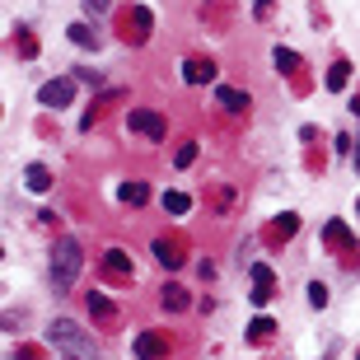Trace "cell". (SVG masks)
Wrapping results in <instances>:
<instances>
[{
  "label": "cell",
  "mask_w": 360,
  "mask_h": 360,
  "mask_svg": "<svg viewBox=\"0 0 360 360\" xmlns=\"http://www.w3.org/2000/svg\"><path fill=\"white\" fill-rule=\"evenodd\" d=\"M164 211L169 215H187L192 211V197H187V192H164Z\"/></svg>",
  "instance_id": "cell-14"
},
{
  "label": "cell",
  "mask_w": 360,
  "mask_h": 360,
  "mask_svg": "<svg viewBox=\"0 0 360 360\" xmlns=\"http://www.w3.org/2000/svg\"><path fill=\"white\" fill-rule=\"evenodd\" d=\"M66 38H70V42H80V47H98V38H94V33H89L84 24H70V33H66Z\"/></svg>",
  "instance_id": "cell-21"
},
{
  "label": "cell",
  "mask_w": 360,
  "mask_h": 360,
  "mask_svg": "<svg viewBox=\"0 0 360 360\" xmlns=\"http://www.w3.org/2000/svg\"><path fill=\"white\" fill-rule=\"evenodd\" d=\"M75 98V80H47L42 84V103L47 108H70Z\"/></svg>",
  "instance_id": "cell-4"
},
{
  "label": "cell",
  "mask_w": 360,
  "mask_h": 360,
  "mask_svg": "<svg viewBox=\"0 0 360 360\" xmlns=\"http://www.w3.org/2000/svg\"><path fill=\"white\" fill-rule=\"evenodd\" d=\"M80 267H84V248L75 234H61L52 243V267H47V281H52L56 295H66L75 281H80Z\"/></svg>",
  "instance_id": "cell-1"
},
{
  "label": "cell",
  "mask_w": 360,
  "mask_h": 360,
  "mask_svg": "<svg viewBox=\"0 0 360 360\" xmlns=\"http://www.w3.org/2000/svg\"><path fill=\"white\" fill-rule=\"evenodd\" d=\"M89 314H94V319H112V300H108L103 290H94L89 295Z\"/></svg>",
  "instance_id": "cell-18"
},
{
  "label": "cell",
  "mask_w": 360,
  "mask_h": 360,
  "mask_svg": "<svg viewBox=\"0 0 360 360\" xmlns=\"http://www.w3.org/2000/svg\"><path fill=\"white\" fill-rule=\"evenodd\" d=\"M117 197L127 201V206H146V201H150V187L131 178V183H122V187H117Z\"/></svg>",
  "instance_id": "cell-11"
},
{
  "label": "cell",
  "mask_w": 360,
  "mask_h": 360,
  "mask_svg": "<svg viewBox=\"0 0 360 360\" xmlns=\"http://www.w3.org/2000/svg\"><path fill=\"white\" fill-rule=\"evenodd\" d=\"M150 253H155V262H164L169 271H178V267H183V253H178V248H174L169 239H155V243H150Z\"/></svg>",
  "instance_id": "cell-8"
},
{
  "label": "cell",
  "mask_w": 360,
  "mask_h": 360,
  "mask_svg": "<svg viewBox=\"0 0 360 360\" xmlns=\"http://www.w3.org/2000/svg\"><path fill=\"white\" fill-rule=\"evenodd\" d=\"M356 211H360V201H356Z\"/></svg>",
  "instance_id": "cell-26"
},
{
  "label": "cell",
  "mask_w": 360,
  "mask_h": 360,
  "mask_svg": "<svg viewBox=\"0 0 360 360\" xmlns=\"http://www.w3.org/2000/svg\"><path fill=\"white\" fill-rule=\"evenodd\" d=\"M164 356H169L164 333H141L136 337V360H164Z\"/></svg>",
  "instance_id": "cell-5"
},
{
  "label": "cell",
  "mask_w": 360,
  "mask_h": 360,
  "mask_svg": "<svg viewBox=\"0 0 360 360\" xmlns=\"http://www.w3.org/2000/svg\"><path fill=\"white\" fill-rule=\"evenodd\" d=\"M347 80H351V66H347V61H337V66L328 70V89L342 94V89H347Z\"/></svg>",
  "instance_id": "cell-16"
},
{
  "label": "cell",
  "mask_w": 360,
  "mask_h": 360,
  "mask_svg": "<svg viewBox=\"0 0 360 360\" xmlns=\"http://www.w3.org/2000/svg\"><path fill=\"white\" fill-rule=\"evenodd\" d=\"M295 229H300V215H295V211H285V215H276V239H290Z\"/></svg>",
  "instance_id": "cell-20"
},
{
  "label": "cell",
  "mask_w": 360,
  "mask_h": 360,
  "mask_svg": "<svg viewBox=\"0 0 360 360\" xmlns=\"http://www.w3.org/2000/svg\"><path fill=\"white\" fill-rule=\"evenodd\" d=\"M215 103L229 108V112H243V108H248V94H243V89H229V84H220V89H215Z\"/></svg>",
  "instance_id": "cell-10"
},
{
  "label": "cell",
  "mask_w": 360,
  "mask_h": 360,
  "mask_svg": "<svg viewBox=\"0 0 360 360\" xmlns=\"http://www.w3.org/2000/svg\"><path fill=\"white\" fill-rule=\"evenodd\" d=\"M84 5H89L94 14H103V10H108V0H84Z\"/></svg>",
  "instance_id": "cell-25"
},
{
  "label": "cell",
  "mask_w": 360,
  "mask_h": 360,
  "mask_svg": "<svg viewBox=\"0 0 360 360\" xmlns=\"http://www.w3.org/2000/svg\"><path fill=\"white\" fill-rule=\"evenodd\" d=\"M24 183H28V192H47V183H52V174H47V169H42V164H28Z\"/></svg>",
  "instance_id": "cell-13"
},
{
  "label": "cell",
  "mask_w": 360,
  "mask_h": 360,
  "mask_svg": "<svg viewBox=\"0 0 360 360\" xmlns=\"http://www.w3.org/2000/svg\"><path fill=\"white\" fill-rule=\"evenodd\" d=\"M103 271L108 276H131V257L122 253V248H108L103 253Z\"/></svg>",
  "instance_id": "cell-9"
},
{
  "label": "cell",
  "mask_w": 360,
  "mask_h": 360,
  "mask_svg": "<svg viewBox=\"0 0 360 360\" xmlns=\"http://www.w3.org/2000/svg\"><path fill=\"white\" fill-rule=\"evenodd\" d=\"M183 80L187 84H211L215 80V66L206 61V56H187V61H183Z\"/></svg>",
  "instance_id": "cell-6"
},
{
  "label": "cell",
  "mask_w": 360,
  "mask_h": 360,
  "mask_svg": "<svg viewBox=\"0 0 360 360\" xmlns=\"http://www.w3.org/2000/svg\"><path fill=\"white\" fill-rule=\"evenodd\" d=\"M187 300H192V295H187L183 285H164V309H174V314H178V309H187Z\"/></svg>",
  "instance_id": "cell-17"
},
{
  "label": "cell",
  "mask_w": 360,
  "mask_h": 360,
  "mask_svg": "<svg viewBox=\"0 0 360 360\" xmlns=\"http://www.w3.org/2000/svg\"><path fill=\"white\" fill-rule=\"evenodd\" d=\"M356 360H360V356H356Z\"/></svg>",
  "instance_id": "cell-27"
},
{
  "label": "cell",
  "mask_w": 360,
  "mask_h": 360,
  "mask_svg": "<svg viewBox=\"0 0 360 360\" xmlns=\"http://www.w3.org/2000/svg\"><path fill=\"white\" fill-rule=\"evenodd\" d=\"M271 333H276V323H271V319H253V323H248V342H257V347H262Z\"/></svg>",
  "instance_id": "cell-15"
},
{
  "label": "cell",
  "mask_w": 360,
  "mask_h": 360,
  "mask_svg": "<svg viewBox=\"0 0 360 360\" xmlns=\"http://www.w3.org/2000/svg\"><path fill=\"white\" fill-rule=\"evenodd\" d=\"M47 342H52L61 356H70V360H94L98 356V347L89 342V333H84L75 319H52L47 323Z\"/></svg>",
  "instance_id": "cell-2"
},
{
  "label": "cell",
  "mask_w": 360,
  "mask_h": 360,
  "mask_svg": "<svg viewBox=\"0 0 360 360\" xmlns=\"http://www.w3.org/2000/svg\"><path fill=\"white\" fill-rule=\"evenodd\" d=\"M271 61H276V70H285V75H295V70L304 66V56H295L290 47H276V52H271Z\"/></svg>",
  "instance_id": "cell-12"
},
{
  "label": "cell",
  "mask_w": 360,
  "mask_h": 360,
  "mask_svg": "<svg viewBox=\"0 0 360 360\" xmlns=\"http://www.w3.org/2000/svg\"><path fill=\"white\" fill-rule=\"evenodd\" d=\"M146 28H150V10H131V42H146Z\"/></svg>",
  "instance_id": "cell-19"
},
{
  "label": "cell",
  "mask_w": 360,
  "mask_h": 360,
  "mask_svg": "<svg viewBox=\"0 0 360 360\" xmlns=\"http://www.w3.org/2000/svg\"><path fill=\"white\" fill-rule=\"evenodd\" d=\"M309 304H314V309L328 304V285H319V281H314V285H309Z\"/></svg>",
  "instance_id": "cell-23"
},
{
  "label": "cell",
  "mask_w": 360,
  "mask_h": 360,
  "mask_svg": "<svg viewBox=\"0 0 360 360\" xmlns=\"http://www.w3.org/2000/svg\"><path fill=\"white\" fill-rule=\"evenodd\" d=\"M271 285H276V276H271V271L257 262V267H253V295H248V300L262 309V304H267V295H271Z\"/></svg>",
  "instance_id": "cell-7"
},
{
  "label": "cell",
  "mask_w": 360,
  "mask_h": 360,
  "mask_svg": "<svg viewBox=\"0 0 360 360\" xmlns=\"http://www.w3.org/2000/svg\"><path fill=\"white\" fill-rule=\"evenodd\" d=\"M192 160H197V146L187 141V146H183V150H178V155H174V169H187V164H192Z\"/></svg>",
  "instance_id": "cell-22"
},
{
  "label": "cell",
  "mask_w": 360,
  "mask_h": 360,
  "mask_svg": "<svg viewBox=\"0 0 360 360\" xmlns=\"http://www.w3.org/2000/svg\"><path fill=\"white\" fill-rule=\"evenodd\" d=\"M328 243H342V248H347V229H342V220H333V225H328Z\"/></svg>",
  "instance_id": "cell-24"
},
{
  "label": "cell",
  "mask_w": 360,
  "mask_h": 360,
  "mask_svg": "<svg viewBox=\"0 0 360 360\" xmlns=\"http://www.w3.org/2000/svg\"><path fill=\"white\" fill-rule=\"evenodd\" d=\"M127 127H131L136 136H146V141H164V131H169V122H164L155 108H131V112H127Z\"/></svg>",
  "instance_id": "cell-3"
}]
</instances>
